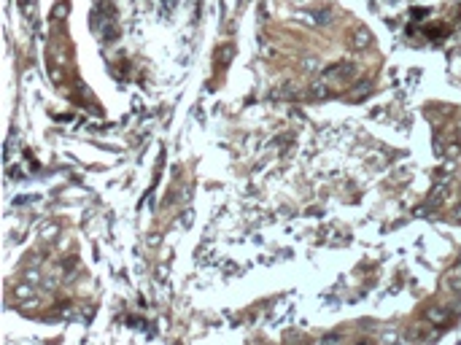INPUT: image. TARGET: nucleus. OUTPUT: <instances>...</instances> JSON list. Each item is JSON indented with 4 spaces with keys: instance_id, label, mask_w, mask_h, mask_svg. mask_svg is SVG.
Returning a JSON list of instances; mask_svg holds the SVG:
<instances>
[{
    "instance_id": "3",
    "label": "nucleus",
    "mask_w": 461,
    "mask_h": 345,
    "mask_svg": "<svg viewBox=\"0 0 461 345\" xmlns=\"http://www.w3.org/2000/svg\"><path fill=\"white\" fill-rule=\"evenodd\" d=\"M429 318H434V321H440V318H445L443 310H429Z\"/></svg>"
},
{
    "instance_id": "4",
    "label": "nucleus",
    "mask_w": 461,
    "mask_h": 345,
    "mask_svg": "<svg viewBox=\"0 0 461 345\" xmlns=\"http://www.w3.org/2000/svg\"><path fill=\"white\" fill-rule=\"evenodd\" d=\"M394 345H407V343H402V340H397V343H394Z\"/></svg>"
},
{
    "instance_id": "1",
    "label": "nucleus",
    "mask_w": 461,
    "mask_h": 345,
    "mask_svg": "<svg viewBox=\"0 0 461 345\" xmlns=\"http://www.w3.org/2000/svg\"><path fill=\"white\" fill-rule=\"evenodd\" d=\"M450 289H456V291H461V275H450Z\"/></svg>"
},
{
    "instance_id": "2",
    "label": "nucleus",
    "mask_w": 461,
    "mask_h": 345,
    "mask_svg": "<svg viewBox=\"0 0 461 345\" xmlns=\"http://www.w3.org/2000/svg\"><path fill=\"white\" fill-rule=\"evenodd\" d=\"M17 297L19 299H22V297H33V289H30V286H19L17 289Z\"/></svg>"
},
{
    "instance_id": "5",
    "label": "nucleus",
    "mask_w": 461,
    "mask_h": 345,
    "mask_svg": "<svg viewBox=\"0 0 461 345\" xmlns=\"http://www.w3.org/2000/svg\"><path fill=\"white\" fill-rule=\"evenodd\" d=\"M359 345H369V343H359Z\"/></svg>"
}]
</instances>
